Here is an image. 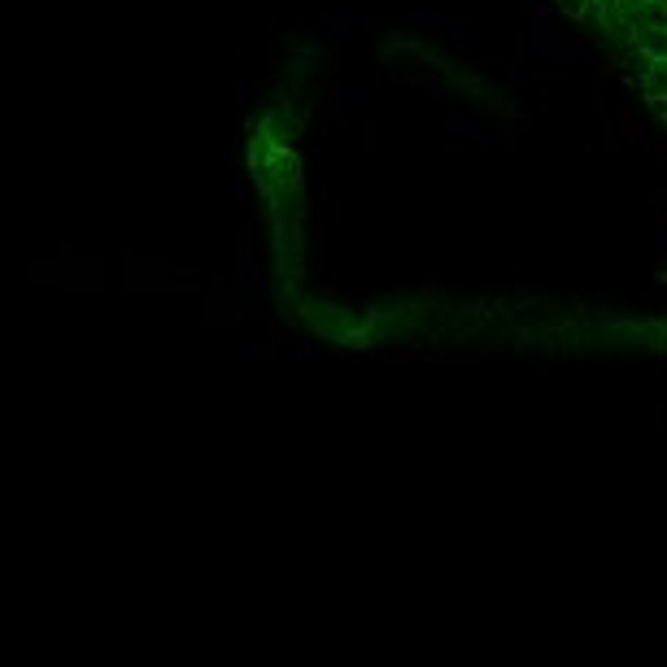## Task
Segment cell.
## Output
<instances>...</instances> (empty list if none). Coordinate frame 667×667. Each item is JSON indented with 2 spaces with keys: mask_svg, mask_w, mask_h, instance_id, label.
Returning a JSON list of instances; mask_svg holds the SVG:
<instances>
[{
  "mask_svg": "<svg viewBox=\"0 0 667 667\" xmlns=\"http://www.w3.org/2000/svg\"><path fill=\"white\" fill-rule=\"evenodd\" d=\"M563 9H571V13H580V9H585V0H563Z\"/></svg>",
  "mask_w": 667,
  "mask_h": 667,
  "instance_id": "2",
  "label": "cell"
},
{
  "mask_svg": "<svg viewBox=\"0 0 667 667\" xmlns=\"http://www.w3.org/2000/svg\"><path fill=\"white\" fill-rule=\"evenodd\" d=\"M641 44H650V48H646L650 57H667V35H654V31H650V35H641Z\"/></svg>",
  "mask_w": 667,
  "mask_h": 667,
  "instance_id": "1",
  "label": "cell"
}]
</instances>
